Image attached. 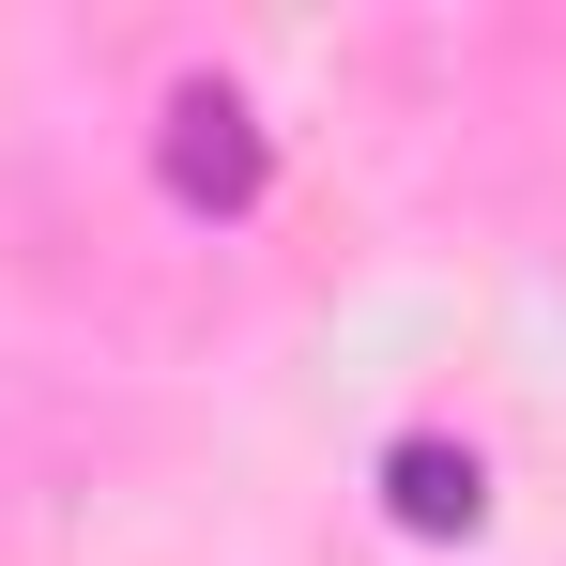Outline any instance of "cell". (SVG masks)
Returning <instances> with one entry per match:
<instances>
[{
	"label": "cell",
	"mask_w": 566,
	"mask_h": 566,
	"mask_svg": "<svg viewBox=\"0 0 566 566\" xmlns=\"http://www.w3.org/2000/svg\"><path fill=\"white\" fill-rule=\"evenodd\" d=\"M169 123H185V138H169V185H185V199H245V185H261V138H245L230 93H185Z\"/></svg>",
	"instance_id": "1"
},
{
	"label": "cell",
	"mask_w": 566,
	"mask_h": 566,
	"mask_svg": "<svg viewBox=\"0 0 566 566\" xmlns=\"http://www.w3.org/2000/svg\"><path fill=\"white\" fill-rule=\"evenodd\" d=\"M382 490H398V521H413V536H474V505H490L460 444H398V460H382Z\"/></svg>",
	"instance_id": "2"
}]
</instances>
